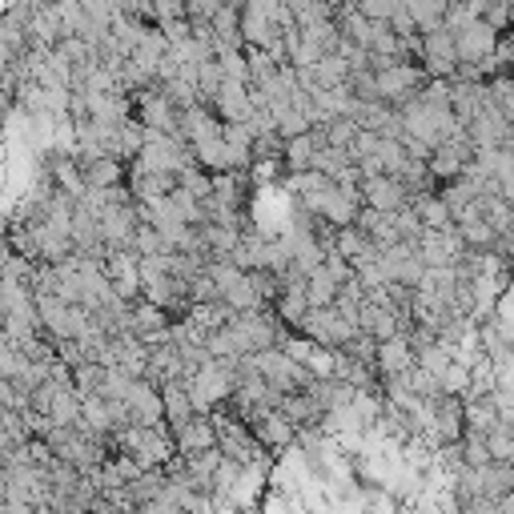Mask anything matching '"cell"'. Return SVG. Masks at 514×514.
Segmentation results:
<instances>
[{
	"mask_svg": "<svg viewBox=\"0 0 514 514\" xmlns=\"http://www.w3.org/2000/svg\"><path fill=\"white\" fill-rule=\"evenodd\" d=\"M221 85H225V73H221L217 57H213V61H205V65L197 69V97H201V105H209Z\"/></svg>",
	"mask_w": 514,
	"mask_h": 514,
	"instance_id": "d6a6232c",
	"label": "cell"
},
{
	"mask_svg": "<svg viewBox=\"0 0 514 514\" xmlns=\"http://www.w3.org/2000/svg\"><path fill=\"white\" fill-rule=\"evenodd\" d=\"M53 350H57V362H65L69 370L85 366V354H81V346H77V342H61V346H53Z\"/></svg>",
	"mask_w": 514,
	"mask_h": 514,
	"instance_id": "7bdbcfd3",
	"label": "cell"
},
{
	"mask_svg": "<svg viewBox=\"0 0 514 514\" xmlns=\"http://www.w3.org/2000/svg\"><path fill=\"white\" fill-rule=\"evenodd\" d=\"M77 169H81L89 193L129 185V169H125V161H117V157H85V161H77Z\"/></svg>",
	"mask_w": 514,
	"mask_h": 514,
	"instance_id": "ac0fdd59",
	"label": "cell"
},
{
	"mask_svg": "<svg viewBox=\"0 0 514 514\" xmlns=\"http://www.w3.org/2000/svg\"><path fill=\"white\" fill-rule=\"evenodd\" d=\"M374 245H378V253L382 249H394L402 237H398V221H394V213H374V209H358V221H354Z\"/></svg>",
	"mask_w": 514,
	"mask_h": 514,
	"instance_id": "7402d4cb",
	"label": "cell"
},
{
	"mask_svg": "<svg viewBox=\"0 0 514 514\" xmlns=\"http://www.w3.org/2000/svg\"><path fill=\"white\" fill-rule=\"evenodd\" d=\"M205 274H209V282L217 286V294H221V298H225V294L245 278V274H241L237 266H229V262H209V266H205Z\"/></svg>",
	"mask_w": 514,
	"mask_h": 514,
	"instance_id": "8d00e7d4",
	"label": "cell"
},
{
	"mask_svg": "<svg viewBox=\"0 0 514 514\" xmlns=\"http://www.w3.org/2000/svg\"><path fill=\"white\" fill-rule=\"evenodd\" d=\"M470 161H474V145H470V137L462 133V137L442 141V145L430 153L426 173H430L434 185H450V181H458V177L470 169Z\"/></svg>",
	"mask_w": 514,
	"mask_h": 514,
	"instance_id": "8992f818",
	"label": "cell"
},
{
	"mask_svg": "<svg viewBox=\"0 0 514 514\" xmlns=\"http://www.w3.org/2000/svg\"><path fill=\"white\" fill-rule=\"evenodd\" d=\"M145 149V129L137 125V121H125L121 129H117V161H137V153Z\"/></svg>",
	"mask_w": 514,
	"mask_h": 514,
	"instance_id": "4dcf8cb0",
	"label": "cell"
},
{
	"mask_svg": "<svg viewBox=\"0 0 514 514\" xmlns=\"http://www.w3.org/2000/svg\"><path fill=\"white\" fill-rule=\"evenodd\" d=\"M338 282L326 274V270H318V274H310L306 278V302H310V310H330L334 302H338Z\"/></svg>",
	"mask_w": 514,
	"mask_h": 514,
	"instance_id": "f1b7e54d",
	"label": "cell"
},
{
	"mask_svg": "<svg viewBox=\"0 0 514 514\" xmlns=\"http://www.w3.org/2000/svg\"><path fill=\"white\" fill-rule=\"evenodd\" d=\"M462 422H466V434H490L498 426V410L490 398H474V402H462Z\"/></svg>",
	"mask_w": 514,
	"mask_h": 514,
	"instance_id": "4316f807",
	"label": "cell"
},
{
	"mask_svg": "<svg viewBox=\"0 0 514 514\" xmlns=\"http://www.w3.org/2000/svg\"><path fill=\"white\" fill-rule=\"evenodd\" d=\"M322 270H326V274H330V278H334L338 286H350V282H354V266L346 262L342 253H334V249H330V253L322 257Z\"/></svg>",
	"mask_w": 514,
	"mask_h": 514,
	"instance_id": "f35d334b",
	"label": "cell"
},
{
	"mask_svg": "<svg viewBox=\"0 0 514 514\" xmlns=\"http://www.w3.org/2000/svg\"><path fill=\"white\" fill-rule=\"evenodd\" d=\"M430 77L422 73V65H386L382 73H374V85H378V101L398 109L406 97H414Z\"/></svg>",
	"mask_w": 514,
	"mask_h": 514,
	"instance_id": "52a82bcc",
	"label": "cell"
},
{
	"mask_svg": "<svg viewBox=\"0 0 514 514\" xmlns=\"http://www.w3.org/2000/svg\"><path fill=\"white\" fill-rule=\"evenodd\" d=\"M362 129H358V121L354 117H338V121H330L326 125V145L330 149H342V153H350V145H354V137H358Z\"/></svg>",
	"mask_w": 514,
	"mask_h": 514,
	"instance_id": "836d02e7",
	"label": "cell"
},
{
	"mask_svg": "<svg viewBox=\"0 0 514 514\" xmlns=\"http://www.w3.org/2000/svg\"><path fill=\"white\" fill-rule=\"evenodd\" d=\"M245 426H249V434H253V442L262 446L266 454H286L290 446H294V438H298V430L290 426V418L282 414V410H253L249 418H245Z\"/></svg>",
	"mask_w": 514,
	"mask_h": 514,
	"instance_id": "5b68a950",
	"label": "cell"
},
{
	"mask_svg": "<svg viewBox=\"0 0 514 514\" xmlns=\"http://www.w3.org/2000/svg\"><path fill=\"white\" fill-rule=\"evenodd\" d=\"M406 13H410V21H414V29H418V37H422V33H434V29H442L446 5H442V0H410V5H406Z\"/></svg>",
	"mask_w": 514,
	"mask_h": 514,
	"instance_id": "83f0119b",
	"label": "cell"
},
{
	"mask_svg": "<svg viewBox=\"0 0 514 514\" xmlns=\"http://www.w3.org/2000/svg\"><path fill=\"white\" fill-rule=\"evenodd\" d=\"M382 274H386V282L390 286H406V290H414L418 282H422V274H426V266H422V257H418V245H410V241H398L394 249H382Z\"/></svg>",
	"mask_w": 514,
	"mask_h": 514,
	"instance_id": "9c48e42d",
	"label": "cell"
},
{
	"mask_svg": "<svg viewBox=\"0 0 514 514\" xmlns=\"http://www.w3.org/2000/svg\"><path fill=\"white\" fill-rule=\"evenodd\" d=\"M482 25H490L498 37H506L510 33V5H482Z\"/></svg>",
	"mask_w": 514,
	"mask_h": 514,
	"instance_id": "ab89813d",
	"label": "cell"
},
{
	"mask_svg": "<svg viewBox=\"0 0 514 514\" xmlns=\"http://www.w3.org/2000/svg\"><path fill=\"white\" fill-rule=\"evenodd\" d=\"M318 149H326V129H310V133H302V137L286 141V145H282V169H286V177H294V173H310V165H314Z\"/></svg>",
	"mask_w": 514,
	"mask_h": 514,
	"instance_id": "d6986e66",
	"label": "cell"
},
{
	"mask_svg": "<svg viewBox=\"0 0 514 514\" xmlns=\"http://www.w3.org/2000/svg\"><path fill=\"white\" fill-rule=\"evenodd\" d=\"M213 418V430H217V450H221V458H229V462H237V466H249V462H257L266 450L253 442V434H249V426L241 422V418H233L229 410H213L209 414Z\"/></svg>",
	"mask_w": 514,
	"mask_h": 514,
	"instance_id": "7a4b0ae2",
	"label": "cell"
},
{
	"mask_svg": "<svg viewBox=\"0 0 514 514\" xmlns=\"http://www.w3.org/2000/svg\"><path fill=\"white\" fill-rule=\"evenodd\" d=\"M169 438H173L177 458H193V454L217 450V430H213V418H209V414H193L185 426L169 430Z\"/></svg>",
	"mask_w": 514,
	"mask_h": 514,
	"instance_id": "9a60e30c",
	"label": "cell"
},
{
	"mask_svg": "<svg viewBox=\"0 0 514 514\" xmlns=\"http://www.w3.org/2000/svg\"><path fill=\"white\" fill-rule=\"evenodd\" d=\"M306 314H310V302H306V286H282V294H278V302H274V318H278V326H286V330H298Z\"/></svg>",
	"mask_w": 514,
	"mask_h": 514,
	"instance_id": "603a6c76",
	"label": "cell"
},
{
	"mask_svg": "<svg viewBox=\"0 0 514 514\" xmlns=\"http://www.w3.org/2000/svg\"><path fill=\"white\" fill-rule=\"evenodd\" d=\"M410 213L418 217V225H422L426 233H442V229H454V217H450L446 201L438 197V189H434V193H418V197L410 201Z\"/></svg>",
	"mask_w": 514,
	"mask_h": 514,
	"instance_id": "44dd1931",
	"label": "cell"
},
{
	"mask_svg": "<svg viewBox=\"0 0 514 514\" xmlns=\"http://www.w3.org/2000/svg\"><path fill=\"white\" fill-rule=\"evenodd\" d=\"M13 65H17V53H13L9 45H5V37H0V77H5V73H9Z\"/></svg>",
	"mask_w": 514,
	"mask_h": 514,
	"instance_id": "ee69618b",
	"label": "cell"
},
{
	"mask_svg": "<svg viewBox=\"0 0 514 514\" xmlns=\"http://www.w3.org/2000/svg\"><path fill=\"white\" fill-rule=\"evenodd\" d=\"M374 370H378V382L402 378L406 370H414V346H410V334H394L390 342H378Z\"/></svg>",
	"mask_w": 514,
	"mask_h": 514,
	"instance_id": "e0dca14e",
	"label": "cell"
},
{
	"mask_svg": "<svg viewBox=\"0 0 514 514\" xmlns=\"http://www.w3.org/2000/svg\"><path fill=\"white\" fill-rule=\"evenodd\" d=\"M101 270H105V278H109V286L121 302L133 306L141 298V257L133 249H113L101 262Z\"/></svg>",
	"mask_w": 514,
	"mask_h": 514,
	"instance_id": "ba28073f",
	"label": "cell"
},
{
	"mask_svg": "<svg viewBox=\"0 0 514 514\" xmlns=\"http://www.w3.org/2000/svg\"><path fill=\"white\" fill-rule=\"evenodd\" d=\"M129 330H133V338H137L141 346H149V350H153V346H165V342H169V314L137 298V302L129 306Z\"/></svg>",
	"mask_w": 514,
	"mask_h": 514,
	"instance_id": "5bb4252c",
	"label": "cell"
},
{
	"mask_svg": "<svg viewBox=\"0 0 514 514\" xmlns=\"http://www.w3.org/2000/svg\"><path fill=\"white\" fill-rule=\"evenodd\" d=\"M189 402H193V414H213V410H225L229 398H233V366H221V362H205L189 382Z\"/></svg>",
	"mask_w": 514,
	"mask_h": 514,
	"instance_id": "6da1fadb",
	"label": "cell"
},
{
	"mask_svg": "<svg viewBox=\"0 0 514 514\" xmlns=\"http://www.w3.org/2000/svg\"><path fill=\"white\" fill-rule=\"evenodd\" d=\"M133 121L149 137H177L181 113L161 97V89H145V93H133Z\"/></svg>",
	"mask_w": 514,
	"mask_h": 514,
	"instance_id": "277c9868",
	"label": "cell"
},
{
	"mask_svg": "<svg viewBox=\"0 0 514 514\" xmlns=\"http://www.w3.org/2000/svg\"><path fill=\"white\" fill-rule=\"evenodd\" d=\"M49 422L53 426H77L81 422V394L73 386H57L49 402Z\"/></svg>",
	"mask_w": 514,
	"mask_h": 514,
	"instance_id": "484cf974",
	"label": "cell"
},
{
	"mask_svg": "<svg viewBox=\"0 0 514 514\" xmlns=\"http://www.w3.org/2000/svg\"><path fill=\"white\" fill-rule=\"evenodd\" d=\"M358 193H362V209H374V213H398L414 201L394 177H362Z\"/></svg>",
	"mask_w": 514,
	"mask_h": 514,
	"instance_id": "4fadbf2b",
	"label": "cell"
},
{
	"mask_svg": "<svg viewBox=\"0 0 514 514\" xmlns=\"http://www.w3.org/2000/svg\"><path fill=\"white\" fill-rule=\"evenodd\" d=\"M278 410L290 418V426H294V430L318 426V422H322V414H326V410H322L306 390H302V394H282V398H278Z\"/></svg>",
	"mask_w": 514,
	"mask_h": 514,
	"instance_id": "d4e9b609",
	"label": "cell"
},
{
	"mask_svg": "<svg viewBox=\"0 0 514 514\" xmlns=\"http://www.w3.org/2000/svg\"><path fill=\"white\" fill-rule=\"evenodd\" d=\"M290 17H294L298 29H310V25L334 21V5H318V0H290Z\"/></svg>",
	"mask_w": 514,
	"mask_h": 514,
	"instance_id": "f546056e",
	"label": "cell"
},
{
	"mask_svg": "<svg viewBox=\"0 0 514 514\" xmlns=\"http://www.w3.org/2000/svg\"><path fill=\"white\" fill-rule=\"evenodd\" d=\"M133 253H137V257H161V253H169V249H165V241H161V233H157L153 225H137V233H133Z\"/></svg>",
	"mask_w": 514,
	"mask_h": 514,
	"instance_id": "d590c367",
	"label": "cell"
},
{
	"mask_svg": "<svg viewBox=\"0 0 514 514\" xmlns=\"http://www.w3.org/2000/svg\"><path fill=\"white\" fill-rule=\"evenodd\" d=\"M462 237L458 229H442V233H422L418 237V257H422V266L426 270H454L462 262Z\"/></svg>",
	"mask_w": 514,
	"mask_h": 514,
	"instance_id": "30bf717a",
	"label": "cell"
},
{
	"mask_svg": "<svg viewBox=\"0 0 514 514\" xmlns=\"http://www.w3.org/2000/svg\"><path fill=\"white\" fill-rule=\"evenodd\" d=\"M209 33H213V53H241V5H221L217 17L209 21Z\"/></svg>",
	"mask_w": 514,
	"mask_h": 514,
	"instance_id": "ffe728a7",
	"label": "cell"
},
{
	"mask_svg": "<svg viewBox=\"0 0 514 514\" xmlns=\"http://www.w3.org/2000/svg\"><path fill=\"white\" fill-rule=\"evenodd\" d=\"M394 9H398V0H362V5H358V13H362L370 25H390Z\"/></svg>",
	"mask_w": 514,
	"mask_h": 514,
	"instance_id": "74e56055",
	"label": "cell"
},
{
	"mask_svg": "<svg viewBox=\"0 0 514 514\" xmlns=\"http://www.w3.org/2000/svg\"><path fill=\"white\" fill-rule=\"evenodd\" d=\"M169 21H185V5H177V0H157L153 5V25H169Z\"/></svg>",
	"mask_w": 514,
	"mask_h": 514,
	"instance_id": "b9f144b4",
	"label": "cell"
},
{
	"mask_svg": "<svg viewBox=\"0 0 514 514\" xmlns=\"http://www.w3.org/2000/svg\"><path fill=\"white\" fill-rule=\"evenodd\" d=\"M165 490V470H141L133 482H129V498L141 506V502H153L157 494Z\"/></svg>",
	"mask_w": 514,
	"mask_h": 514,
	"instance_id": "1f68e13d",
	"label": "cell"
},
{
	"mask_svg": "<svg viewBox=\"0 0 514 514\" xmlns=\"http://www.w3.org/2000/svg\"><path fill=\"white\" fill-rule=\"evenodd\" d=\"M209 109L217 113V121H221V125H249V117H253L249 85H233V81H225V85L217 89V97L209 101Z\"/></svg>",
	"mask_w": 514,
	"mask_h": 514,
	"instance_id": "2e32d148",
	"label": "cell"
},
{
	"mask_svg": "<svg viewBox=\"0 0 514 514\" xmlns=\"http://www.w3.org/2000/svg\"><path fill=\"white\" fill-rule=\"evenodd\" d=\"M354 334H358V326H350L334 306L330 310H310L302 318V326H298V338H306V342H314L322 350H346Z\"/></svg>",
	"mask_w": 514,
	"mask_h": 514,
	"instance_id": "3957f363",
	"label": "cell"
},
{
	"mask_svg": "<svg viewBox=\"0 0 514 514\" xmlns=\"http://www.w3.org/2000/svg\"><path fill=\"white\" fill-rule=\"evenodd\" d=\"M125 410H129V426H141V430H157V426H165V406H161V390H157L153 382H145V378L129 386Z\"/></svg>",
	"mask_w": 514,
	"mask_h": 514,
	"instance_id": "8fae6325",
	"label": "cell"
},
{
	"mask_svg": "<svg viewBox=\"0 0 514 514\" xmlns=\"http://www.w3.org/2000/svg\"><path fill=\"white\" fill-rule=\"evenodd\" d=\"M458 458H462V466H466V470H482V466L490 462V454H486V438H482V434H462V442H458Z\"/></svg>",
	"mask_w": 514,
	"mask_h": 514,
	"instance_id": "e575fe53",
	"label": "cell"
},
{
	"mask_svg": "<svg viewBox=\"0 0 514 514\" xmlns=\"http://www.w3.org/2000/svg\"><path fill=\"white\" fill-rule=\"evenodd\" d=\"M494 49H498V33L490 25H482V21H470V25H462L454 33V57H458V65H482L486 57H494Z\"/></svg>",
	"mask_w": 514,
	"mask_h": 514,
	"instance_id": "7c38bea8",
	"label": "cell"
},
{
	"mask_svg": "<svg viewBox=\"0 0 514 514\" xmlns=\"http://www.w3.org/2000/svg\"><path fill=\"white\" fill-rule=\"evenodd\" d=\"M161 406H165V430H177L193 418V402H189V386L185 382H165L161 386Z\"/></svg>",
	"mask_w": 514,
	"mask_h": 514,
	"instance_id": "cb8c5ba5",
	"label": "cell"
},
{
	"mask_svg": "<svg viewBox=\"0 0 514 514\" xmlns=\"http://www.w3.org/2000/svg\"><path fill=\"white\" fill-rule=\"evenodd\" d=\"M217 0H189V5H185V21L189 25H209L213 17H217Z\"/></svg>",
	"mask_w": 514,
	"mask_h": 514,
	"instance_id": "60d3db41",
	"label": "cell"
}]
</instances>
